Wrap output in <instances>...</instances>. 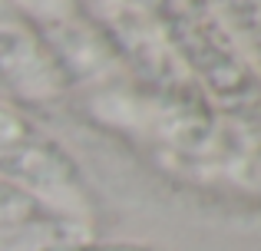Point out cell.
Wrapping results in <instances>:
<instances>
[{"mask_svg": "<svg viewBox=\"0 0 261 251\" xmlns=\"http://www.w3.org/2000/svg\"><path fill=\"white\" fill-rule=\"evenodd\" d=\"M20 212H37V202L27 192H20V188L0 185V218H17ZM20 218H23V215H20Z\"/></svg>", "mask_w": 261, "mask_h": 251, "instance_id": "cell-3", "label": "cell"}, {"mask_svg": "<svg viewBox=\"0 0 261 251\" xmlns=\"http://www.w3.org/2000/svg\"><path fill=\"white\" fill-rule=\"evenodd\" d=\"M159 7L169 20L175 43L182 46L189 63L208 79V86L218 96L235 103V109H242L245 99L258 103L261 93L255 79H251L248 66L235 57V50L222 37L218 23L212 20V13L205 10L202 0H159Z\"/></svg>", "mask_w": 261, "mask_h": 251, "instance_id": "cell-1", "label": "cell"}, {"mask_svg": "<svg viewBox=\"0 0 261 251\" xmlns=\"http://www.w3.org/2000/svg\"><path fill=\"white\" fill-rule=\"evenodd\" d=\"M40 251H159V248L139 245V241H76V245H50Z\"/></svg>", "mask_w": 261, "mask_h": 251, "instance_id": "cell-2", "label": "cell"}]
</instances>
